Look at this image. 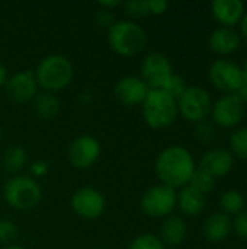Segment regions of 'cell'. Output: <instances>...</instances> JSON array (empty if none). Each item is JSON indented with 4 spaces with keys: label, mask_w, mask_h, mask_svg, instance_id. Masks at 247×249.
Returning a JSON list of instances; mask_svg holds the SVG:
<instances>
[{
    "label": "cell",
    "mask_w": 247,
    "mask_h": 249,
    "mask_svg": "<svg viewBox=\"0 0 247 249\" xmlns=\"http://www.w3.org/2000/svg\"><path fill=\"white\" fill-rule=\"evenodd\" d=\"M210 50L220 55H229L234 53L240 45V34L234 28L218 26L208 38Z\"/></svg>",
    "instance_id": "cell-17"
},
{
    "label": "cell",
    "mask_w": 247,
    "mask_h": 249,
    "mask_svg": "<svg viewBox=\"0 0 247 249\" xmlns=\"http://www.w3.org/2000/svg\"><path fill=\"white\" fill-rule=\"evenodd\" d=\"M0 139H1V130H0Z\"/></svg>",
    "instance_id": "cell-41"
},
{
    "label": "cell",
    "mask_w": 247,
    "mask_h": 249,
    "mask_svg": "<svg viewBox=\"0 0 247 249\" xmlns=\"http://www.w3.org/2000/svg\"><path fill=\"white\" fill-rule=\"evenodd\" d=\"M245 12V3L240 0H214L211 3V15L221 26L233 28L242 20Z\"/></svg>",
    "instance_id": "cell-16"
},
{
    "label": "cell",
    "mask_w": 247,
    "mask_h": 249,
    "mask_svg": "<svg viewBox=\"0 0 247 249\" xmlns=\"http://www.w3.org/2000/svg\"><path fill=\"white\" fill-rule=\"evenodd\" d=\"M95 22L98 26L100 28H111L114 23H115V16H114V12L112 10H108V9H103V7H99L95 13Z\"/></svg>",
    "instance_id": "cell-31"
},
{
    "label": "cell",
    "mask_w": 247,
    "mask_h": 249,
    "mask_svg": "<svg viewBox=\"0 0 247 249\" xmlns=\"http://www.w3.org/2000/svg\"><path fill=\"white\" fill-rule=\"evenodd\" d=\"M230 149L236 156L247 160V127L233 131L230 137Z\"/></svg>",
    "instance_id": "cell-25"
},
{
    "label": "cell",
    "mask_w": 247,
    "mask_h": 249,
    "mask_svg": "<svg viewBox=\"0 0 247 249\" xmlns=\"http://www.w3.org/2000/svg\"><path fill=\"white\" fill-rule=\"evenodd\" d=\"M231 231V219L223 212L210 214L202 225V235L210 242L224 241Z\"/></svg>",
    "instance_id": "cell-19"
},
{
    "label": "cell",
    "mask_w": 247,
    "mask_h": 249,
    "mask_svg": "<svg viewBox=\"0 0 247 249\" xmlns=\"http://www.w3.org/2000/svg\"><path fill=\"white\" fill-rule=\"evenodd\" d=\"M29 171H31V174H32L33 177L41 178V177L47 175V172L49 171V166H48V163L44 162V160H35V162L31 163Z\"/></svg>",
    "instance_id": "cell-33"
},
{
    "label": "cell",
    "mask_w": 247,
    "mask_h": 249,
    "mask_svg": "<svg viewBox=\"0 0 247 249\" xmlns=\"http://www.w3.org/2000/svg\"><path fill=\"white\" fill-rule=\"evenodd\" d=\"M141 105L144 121L153 130L167 128L179 114L178 102L162 89H150Z\"/></svg>",
    "instance_id": "cell-3"
},
{
    "label": "cell",
    "mask_w": 247,
    "mask_h": 249,
    "mask_svg": "<svg viewBox=\"0 0 247 249\" xmlns=\"http://www.w3.org/2000/svg\"><path fill=\"white\" fill-rule=\"evenodd\" d=\"M38 86L47 92H57L68 86L73 80V64L61 54H51L44 57L33 71Z\"/></svg>",
    "instance_id": "cell-2"
},
{
    "label": "cell",
    "mask_w": 247,
    "mask_h": 249,
    "mask_svg": "<svg viewBox=\"0 0 247 249\" xmlns=\"http://www.w3.org/2000/svg\"><path fill=\"white\" fill-rule=\"evenodd\" d=\"M188 235V226L181 216H167L160 225V241L167 247H179Z\"/></svg>",
    "instance_id": "cell-18"
},
{
    "label": "cell",
    "mask_w": 247,
    "mask_h": 249,
    "mask_svg": "<svg viewBox=\"0 0 247 249\" xmlns=\"http://www.w3.org/2000/svg\"><path fill=\"white\" fill-rule=\"evenodd\" d=\"M17 235H19V231L13 222H10L7 219L0 220V244L1 245H4V247L15 245Z\"/></svg>",
    "instance_id": "cell-28"
},
{
    "label": "cell",
    "mask_w": 247,
    "mask_h": 249,
    "mask_svg": "<svg viewBox=\"0 0 247 249\" xmlns=\"http://www.w3.org/2000/svg\"><path fill=\"white\" fill-rule=\"evenodd\" d=\"M176 204L182 213L188 216H198L205 207V196L191 185H186L176 194Z\"/></svg>",
    "instance_id": "cell-20"
},
{
    "label": "cell",
    "mask_w": 247,
    "mask_h": 249,
    "mask_svg": "<svg viewBox=\"0 0 247 249\" xmlns=\"http://www.w3.org/2000/svg\"><path fill=\"white\" fill-rule=\"evenodd\" d=\"M214 184H215V178L214 177H211L208 172L197 168L194 175L191 177V181H189L188 185H191L192 188H195L197 191H199V193H202L205 196L207 193L213 191Z\"/></svg>",
    "instance_id": "cell-24"
},
{
    "label": "cell",
    "mask_w": 247,
    "mask_h": 249,
    "mask_svg": "<svg viewBox=\"0 0 247 249\" xmlns=\"http://www.w3.org/2000/svg\"><path fill=\"white\" fill-rule=\"evenodd\" d=\"M124 10L128 16L132 18H144L150 15L148 1L147 0H131L124 3Z\"/></svg>",
    "instance_id": "cell-29"
},
{
    "label": "cell",
    "mask_w": 247,
    "mask_h": 249,
    "mask_svg": "<svg viewBox=\"0 0 247 249\" xmlns=\"http://www.w3.org/2000/svg\"><path fill=\"white\" fill-rule=\"evenodd\" d=\"M32 105L36 115L42 120H54L61 109V102L57 95L47 90L38 92L32 99Z\"/></svg>",
    "instance_id": "cell-21"
},
{
    "label": "cell",
    "mask_w": 247,
    "mask_h": 249,
    "mask_svg": "<svg viewBox=\"0 0 247 249\" xmlns=\"http://www.w3.org/2000/svg\"><path fill=\"white\" fill-rule=\"evenodd\" d=\"M6 80H7V70H6V67L0 63V88L6 85Z\"/></svg>",
    "instance_id": "cell-38"
},
{
    "label": "cell",
    "mask_w": 247,
    "mask_h": 249,
    "mask_svg": "<svg viewBox=\"0 0 247 249\" xmlns=\"http://www.w3.org/2000/svg\"><path fill=\"white\" fill-rule=\"evenodd\" d=\"M141 79L148 86V89H162L167 79L173 74L170 60L162 53L147 54L140 66Z\"/></svg>",
    "instance_id": "cell-9"
},
{
    "label": "cell",
    "mask_w": 247,
    "mask_h": 249,
    "mask_svg": "<svg viewBox=\"0 0 247 249\" xmlns=\"http://www.w3.org/2000/svg\"><path fill=\"white\" fill-rule=\"evenodd\" d=\"M178 112L192 123H199L207 118L211 111V96L201 86H188L183 95L176 101Z\"/></svg>",
    "instance_id": "cell-7"
},
{
    "label": "cell",
    "mask_w": 247,
    "mask_h": 249,
    "mask_svg": "<svg viewBox=\"0 0 247 249\" xmlns=\"http://www.w3.org/2000/svg\"><path fill=\"white\" fill-rule=\"evenodd\" d=\"M150 15H162L169 9V1L166 0H147Z\"/></svg>",
    "instance_id": "cell-34"
},
{
    "label": "cell",
    "mask_w": 247,
    "mask_h": 249,
    "mask_svg": "<svg viewBox=\"0 0 247 249\" xmlns=\"http://www.w3.org/2000/svg\"><path fill=\"white\" fill-rule=\"evenodd\" d=\"M67 156L71 166L77 169H87L98 162L100 156V143L93 136H79L70 144Z\"/></svg>",
    "instance_id": "cell-12"
},
{
    "label": "cell",
    "mask_w": 247,
    "mask_h": 249,
    "mask_svg": "<svg viewBox=\"0 0 247 249\" xmlns=\"http://www.w3.org/2000/svg\"><path fill=\"white\" fill-rule=\"evenodd\" d=\"M148 86L144 83V80L138 76H125L118 83L115 85L114 93L115 98L127 107H134L140 105L144 102L147 93H148Z\"/></svg>",
    "instance_id": "cell-14"
},
{
    "label": "cell",
    "mask_w": 247,
    "mask_h": 249,
    "mask_svg": "<svg viewBox=\"0 0 247 249\" xmlns=\"http://www.w3.org/2000/svg\"><path fill=\"white\" fill-rule=\"evenodd\" d=\"M28 163V155L26 150L20 146H12L7 147L1 158V165L9 174H19Z\"/></svg>",
    "instance_id": "cell-22"
},
{
    "label": "cell",
    "mask_w": 247,
    "mask_h": 249,
    "mask_svg": "<svg viewBox=\"0 0 247 249\" xmlns=\"http://www.w3.org/2000/svg\"><path fill=\"white\" fill-rule=\"evenodd\" d=\"M176 206V191L165 184L150 187L140 200L141 212L148 217H167Z\"/></svg>",
    "instance_id": "cell-6"
},
{
    "label": "cell",
    "mask_w": 247,
    "mask_h": 249,
    "mask_svg": "<svg viewBox=\"0 0 247 249\" xmlns=\"http://www.w3.org/2000/svg\"><path fill=\"white\" fill-rule=\"evenodd\" d=\"M195 134H197V137H198L199 142H202V143H210V142L214 139V136H215V127H214L211 123H208L207 120L199 121L198 125H197Z\"/></svg>",
    "instance_id": "cell-30"
},
{
    "label": "cell",
    "mask_w": 247,
    "mask_h": 249,
    "mask_svg": "<svg viewBox=\"0 0 247 249\" xmlns=\"http://www.w3.org/2000/svg\"><path fill=\"white\" fill-rule=\"evenodd\" d=\"M208 77L218 90L236 93L243 82V69L229 58H217L210 66Z\"/></svg>",
    "instance_id": "cell-8"
},
{
    "label": "cell",
    "mask_w": 247,
    "mask_h": 249,
    "mask_svg": "<svg viewBox=\"0 0 247 249\" xmlns=\"http://www.w3.org/2000/svg\"><path fill=\"white\" fill-rule=\"evenodd\" d=\"M154 169L162 184L175 190L189 184L197 166L192 153L186 147L169 146L159 153Z\"/></svg>",
    "instance_id": "cell-1"
},
{
    "label": "cell",
    "mask_w": 247,
    "mask_h": 249,
    "mask_svg": "<svg viewBox=\"0 0 247 249\" xmlns=\"http://www.w3.org/2000/svg\"><path fill=\"white\" fill-rule=\"evenodd\" d=\"M220 207L224 214H239L245 207V197L237 190H227L220 198Z\"/></svg>",
    "instance_id": "cell-23"
},
{
    "label": "cell",
    "mask_w": 247,
    "mask_h": 249,
    "mask_svg": "<svg viewBox=\"0 0 247 249\" xmlns=\"http://www.w3.org/2000/svg\"><path fill=\"white\" fill-rule=\"evenodd\" d=\"M236 95L246 104L247 102V77H245V74H243V82H242V85H240V88L237 89V92H236Z\"/></svg>",
    "instance_id": "cell-35"
},
{
    "label": "cell",
    "mask_w": 247,
    "mask_h": 249,
    "mask_svg": "<svg viewBox=\"0 0 247 249\" xmlns=\"http://www.w3.org/2000/svg\"><path fill=\"white\" fill-rule=\"evenodd\" d=\"M240 31H242V35L247 39V10L245 12L242 20H240Z\"/></svg>",
    "instance_id": "cell-37"
},
{
    "label": "cell",
    "mask_w": 247,
    "mask_h": 249,
    "mask_svg": "<svg viewBox=\"0 0 247 249\" xmlns=\"http://www.w3.org/2000/svg\"><path fill=\"white\" fill-rule=\"evenodd\" d=\"M128 249H166L159 236L153 233H144L137 236Z\"/></svg>",
    "instance_id": "cell-27"
},
{
    "label": "cell",
    "mask_w": 247,
    "mask_h": 249,
    "mask_svg": "<svg viewBox=\"0 0 247 249\" xmlns=\"http://www.w3.org/2000/svg\"><path fill=\"white\" fill-rule=\"evenodd\" d=\"M243 74H245V77H247V58L245 61V66H243Z\"/></svg>",
    "instance_id": "cell-40"
},
{
    "label": "cell",
    "mask_w": 247,
    "mask_h": 249,
    "mask_svg": "<svg viewBox=\"0 0 247 249\" xmlns=\"http://www.w3.org/2000/svg\"><path fill=\"white\" fill-rule=\"evenodd\" d=\"M109 47L122 57H134L147 44L146 31L135 22L118 20L108 29Z\"/></svg>",
    "instance_id": "cell-4"
},
{
    "label": "cell",
    "mask_w": 247,
    "mask_h": 249,
    "mask_svg": "<svg viewBox=\"0 0 247 249\" xmlns=\"http://www.w3.org/2000/svg\"><path fill=\"white\" fill-rule=\"evenodd\" d=\"M231 228L237 236L247 239V210H242L239 214H236L234 220H231Z\"/></svg>",
    "instance_id": "cell-32"
},
{
    "label": "cell",
    "mask_w": 247,
    "mask_h": 249,
    "mask_svg": "<svg viewBox=\"0 0 247 249\" xmlns=\"http://www.w3.org/2000/svg\"><path fill=\"white\" fill-rule=\"evenodd\" d=\"M119 4H121V1H118V0H115V1H100V3H99L100 7L108 9V10H112L114 7H116V6H119Z\"/></svg>",
    "instance_id": "cell-36"
},
{
    "label": "cell",
    "mask_w": 247,
    "mask_h": 249,
    "mask_svg": "<svg viewBox=\"0 0 247 249\" xmlns=\"http://www.w3.org/2000/svg\"><path fill=\"white\" fill-rule=\"evenodd\" d=\"M246 198H247V193H246Z\"/></svg>",
    "instance_id": "cell-42"
},
{
    "label": "cell",
    "mask_w": 247,
    "mask_h": 249,
    "mask_svg": "<svg viewBox=\"0 0 247 249\" xmlns=\"http://www.w3.org/2000/svg\"><path fill=\"white\" fill-rule=\"evenodd\" d=\"M234 249H237V248H234Z\"/></svg>",
    "instance_id": "cell-43"
},
{
    "label": "cell",
    "mask_w": 247,
    "mask_h": 249,
    "mask_svg": "<svg viewBox=\"0 0 247 249\" xmlns=\"http://www.w3.org/2000/svg\"><path fill=\"white\" fill-rule=\"evenodd\" d=\"M234 165L233 153L223 147H214L205 152L199 160V169L208 172L214 178L226 177Z\"/></svg>",
    "instance_id": "cell-15"
},
{
    "label": "cell",
    "mask_w": 247,
    "mask_h": 249,
    "mask_svg": "<svg viewBox=\"0 0 247 249\" xmlns=\"http://www.w3.org/2000/svg\"><path fill=\"white\" fill-rule=\"evenodd\" d=\"M210 114L217 125L236 127L245 115V102L236 93H226L211 105Z\"/></svg>",
    "instance_id": "cell-10"
},
{
    "label": "cell",
    "mask_w": 247,
    "mask_h": 249,
    "mask_svg": "<svg viewBox=\"0 0 247 249\" xmlns=\"http://www.w3.org/2000/svg\"><path fill=\"white\" fill-rule=\"evenodd\" d=\"M73 212L86 220H95L105 212V197L93 187H83L77 190L71 197Z\"/></svg>",
    "instance_id": "cell-11"
},
{
    "label": "cell",
    "mask_w": 247,
    "mask_h": 249,
    "mask_svg": "<svg viewBox=\"0 0 247 249\" xmlns=\"http://www.w3.org/2000/svg\"><path fill=\"white\" fill-rule=\"evenodd\" d=\"M3 197L15 210L28 212L39 204L42 191L36 179L32 177L13 175L3 187Z\"/></svg>",
    "instance_id": "cell-5"
},
{
    "label": "cell",
    "mask_w": 247,
    "mask_h": 249,
    "mask_svg": "<svg viewBox=\"0 0 247 249\" xmlns=\"http://www.w3.org/2000/svg\"><path fill=\"white\" fill-rule=\"evenodd\" d=\"M1 249H25L23 247H19V245H9V247H3Z\"/></svg>",
    "instance_id": "cell-39"
},
{
    "label": "cell",
    "mask_w": 247,
    "mask_h": 249,
    "mask_svg": "<svg viewBox=\"0 0 247 249\" xmlns=\"http://www.w3.org/2000/svg\"><path fill=\"white\" fill-rule=\"evenodd\" d=\"M4 92L7 98L15 104L31 102L38 93V82L35 73L31 70H23L7 77Z\"/></svg>",
    "instance_id": "cell-13"
},
{
    "label": "cell",
    "mask_w": 247,
    "mask_h": 249,
    "mask_svg": "<svg viewBox=\"0 0 247 249\" xmlns=\"http://www.w3.org/2000/svg\"><path fill=\"white\" fill-rule=\"evenodd\" d=\"M186 88H188L186 80H185L182 76H179V74H172V76L167 79V82L163 85L162 90H165L169 96H172L175 101H178V99L183 95V92L186 90Z\"/></svg>",
    "instance_id": "cell-26"
}]
</instances>
